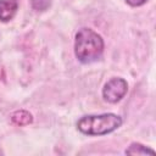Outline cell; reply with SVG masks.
I'll list each match as a JSON object with an SVG mask.
<instances>
[{
	"instance_id": "6da1fadb",
	"label": "cell",
	"mask_w": 156,
	"mask_h": 156,
	"mask_svg": "<svg viewBox=\"0 0 156 156\" xmlns=\"http://www.w3.org/2000/svg\"><path fill=\"white\" fill-rule=\"evenodd\" d=\"M105 49L102 37L91 28H80L74 38V55L82 63H91L101 58Z\"/></svg>"
},
{
	"instance_id": "7a4b0ae2",
	"label": "cell",
	"mask_w": 156,
	"mask_h": 156,
	"mask_svg": "<svg viewBox=\"0 0 156 156\" xmlns=\"http://www.w3.org/2000/svg\"><path fill=\"white\" fill-rule=\"evenodd\" d=\"M122 117L116 113L83 116L77 122V129L85 135H106L122 126Z\"/></svg>"
},
{
	"instance_id": "3957f363",
	"label": "cell",
	"mask_w": 156,
	"mask_h": 156,
	"mask_svg": "<svg viewBox=\"0 0 156 156\" xmlns=\"http://www.w3.org/2000/svg\"><path fill=\"white\" fill-rule=\"evenodd\" d=\"M128 91V83L124 78L115 77L107 80L102 88V98L110 104L121 101Z\"/></svg>"
},
{
	"instance_id": "277c9868",
	"label": "cell",
	"mask_w": 156,
	"mask_h": 156,
	"mask_svg": "<svg viewBox=\"0 0 156 156\" xmlns=\"http://www.w3.org/2000/svg\"><path fill=\"white\" fill-rule=\"evenodd\" d=\"M18 10L17 0H0V21L9 22L11 21Z\"/></svg>"
},
{
	"instance_id": "5b68a950",
	"label": "cell",
	"mask_w": 156,
	"mask_h": 156,
	"mask_svg": "<svg viewBox=\"0 0 156 156\" xmlns=\"http://www.w3.org/2000/svg\"><path fill=\"white\" fill-rule=\"evenodd\" d=\"M11 121L16 126H27L33 122V116L26 110H20V111H16L12 113Z\"/></svg>"
},
{
	"instance_id": "8992f818",
	"label": "cell",
	"mask_w": 156,
	"mask_h": 156,
	"mask_svg": "<svg viewBox=\"0 0 156 156\" xmlns=\"http://www.w3.org/2000/svg\"><path fill=\"white\" fill-rule=\"evenodd\" d=\"M126 154H128V155H147V154L155 155V150H152L140 143H132L128 146V149L126 150Z\"/></svg>"
},
{
	"instance_id": "52a82bcc",
	"label": "cell",
	"mask_w": 156,
	"mask_h": 156,
	"mask_svg": "<svg viewBox=\"0 0 156 156\" xmlns=\"http://www.w3.org/2000/svg\"><path fill=\"white\" fill-rule=\"evenodd\" d=\"M51 4V0H30L32 9L35 11H45Z\"/></svg>"
},
{
	"instance_id": "ba28073f",
	"label": "cell",
	"mask_w": 156,
	"mask_h": 156,
	"mask_svg": "<svg viewBox=\"0 0 156 156\" xmlns=\"http://www.w3.org/2000/svg\"><path fill=\"white\" fill-rule=\"evenodd\" d=\"M147 0H126V2L129 5V6H133V7H138V6H141L146 2Z\"/></svg>"
}]
</instances>
